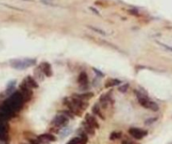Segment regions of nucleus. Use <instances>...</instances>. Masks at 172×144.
<instances>
[{
  "label": "nucleus",
  "instance_id": "f03ea898",
  "mask_svg": "<svg viewBox=\"0 0 172 144\" xmlns=\"http://www.w3.org/2000/svg\"><path fill=\"white\" fill-rule=\"evenodd\" d=\"M128 132H129V134L131 135L132 137H133L134 138H136V139L138 140L142 139L148 133L146 131H143V130L139 129V128H136V127L130 128L129 131H128Z\"/></svg>",
  "mask_w": 172,
  "mask_h": 144
},
{
  "label": "nucleus",
  "instance_id": "0eeeda50",
  "mask_svg": "<svg viewBox=\"0 0 172 144\" xmlns=\"http://www.w3.org/2000/svg\"><path fill=\"white\" fill-rule=\"evenodd\" d=\"M87 79H88V78H87L86 73H82L79 77V83L81 84H84L87 83Z\"/></svg>",
  "mask_w": 172,
  "mask_h": 144
},
{
  "label": "nucleus",
  "instance_id": "f257e3e1",
  "mask_svg": "<svg viewBox=\"0 0 172 144\" xmlns=\"http://www.w3.org/2000/svg\"><path fill=\"white\" fill-rule=\"evenodd\" d=\"M138 101L145 108L152 109V110H154V111H156V110L159 109V106H158V104L156 103L149 100L147 97L143 96L141 94H140V96H138Z\"/></svg>",
  "mask_w": 172,
  "mask_h": 144
},
{
  "label": "nucleus",
  "instance_id": "2eb2a0df",
  "mask_svg": "<svg viewBox=\"0 0 172 144\" xmlns=\"http://www.w3.org/2000/svg\"><path fill=\"white\" fill-rule=\"evenodd\" d=\"M159 45H161L162 46H164V47H165L166 49L170 50V51H172V47H171V46H168L165 45V44H162V43H159Z\"/></svg>",
  "mask_w": 172,
  "mask_h": 144
},
{
  "label": "nucleus",
  "instance_id": "9b49d317",
  "mask_svg": "<svg viewBox=\"0 0 172 144\" xmlns=\"http://www.w3.org/2000/svg\"><path fill=\"white\" fill-rule=\"evenodd\" d=\"M121 137V133H119V132H113V133H111V137H110V139L111 140H116L119 138Z\"/></svg>",
  "mask_w": 172,
  "mask_h": 144
},
{
  "label": "nucleus",
  "instance_id": "f3484780",
  "mask_svg": "<svg viewBox=\"0 0 172 144\" xmlns=\"http://www.w3.org/2000/svg\"><path fill=\"white\" fill-rule=\"evenodd\" d=\"M123 144H132L130 142H128V141H123Z\"/></svg>",
  "mask_w": 172,
  "mask_h": 144
},
{
  "label": "nucleus",
  "instance_id": "4468645a",
  "mask_svg": "<svg viewBox=\"0 0 172 144\" xmlns=\"http://www.w3.org/2000/svg\"><path fill=\"white\" fill-rule=\"evenodd\" d=\"M128 85H123V87L119 88L118 90H119V91H121V92H126L127 90H128Z\"/></svg>",
  "mask_w": 172,
  "mask_h": 144
},
{
  "label": "nucleus",
  "instance_id": "39448f33",
  "mask_svg": "<svg viewBox=\"0 0 172 144\" xmlns=\"http://www.w3.org/2000/svg\"><path fill=\"white\" fill-rule=\"evenodd\" d=\"M39 138L41 140L50 141V142H52V141H55V140H56V137H55L52 134H43L41 135V136H40Z\"/></svg>",
  "mask_w": 172,
  "mask_h": 144
},
{
  "label": "nucleus",
  "instance_id": "9d476101",
  "mask_svg": "<svg viewBox=\"0 0 172 144\" xmlns=\"http://www.w3.org/2000/svg\"><path fill=\"white\" fill-rule=\"evenodd\" d=\"M79 138H80V144H85L88 141V137L85 134L81 135V137Z\"/></svg>",
  "mask_w": 172,
  "mask_h": 144
},
{
  "label": "nucleus",
  "instance_id": "6e6552de",
  "mask_svg": "<svg viewBox=\"0 0 172 144\" xmlns=\"http://www.w3.org/2000/svg\"><path fill=\"white\" fill-rule=\"evenodd\" d=\"M119 84H121V81L117 79H111L109 80L107 82V84H106V87H112V86H116L118 85Z\"/></svg>",
  "mask_w": 172,
  "mask_h": 144
},
{
  "label": "nucleus",
  "instance_id": "f8f14e48",
  "mask_svg": "<svg viewBox=\"0 0 172 144\" xmlns=\"http://www.w3.org/2000/svg\"><path fill=\"white\" fill-rule=\"evenodd\" d=\"M68 144H80V138L79 137H75L72 139Z\"/></svg>",
  "mask_w": 172,
  "mask_h": 144
},
{
  "label": "nucleus",
  "instance_id": "ddd939ff",
  "mask_svg": "<svg viewBox=\"0 0 172 144\" xmlns=\"http://www.w3.org/2000/svg\"><path fill=\"white\" fill-rule=\"evenodd\" d=\"M92 111H93L94 114L98 115H100V116H101V114H100V108L97 107V105H95V106L94 107L93 109H92ZM101 117H102V116H101ZM102 118H103V117H102Z\"/></svg>",
  "mask_w": 172,
  "mask_h": 144
},
{
  "label": "nucleus",
  "instance_id": "20e7f679",
  "mask_svg": "<svg viewBox=\"0 0 172 144\" xmlns=\"http://www.w3.org/2000/svg\"><path fill=\"white\" fill-rule=\"evenodd\" d=\"M86 123L88 125H89L90 126H92L93 128H98L99 127V125L98 122L96 121V120L94 117L93 116H90V115H87V117H86Z\"/></svg>",
  "mask_w": 172,
  "mask_h": 144
},
{
  "label": "nucleus",
  "instance_id": "1a4fd4ad",
  "mask_svg": "<svg viewBox=\"0 0 172 144\" xmlns=\"http://www.w3.org/2000/svg\"><path fill=\"white\" fill-rule=\"evenodd\" d=\"M27 80H28V81H27V84H28L30 87H32V88H33V87L36 88V87L38 86L37 84L35 83V81L31 77H28V78H27Z\"/></svg>",
  "mask_w": 172,
  "mask_h": 144
},
{
  "label": "nucleus",
  "instance_id": "423d86ee",
  "mask_svg": "<svg viewBox=\"0 0 172 144\" xmlns=\"http://www.w3.org/2000/svg\"><path fill=\"white\" fill-rule=\"evenodd\" d=\"M42 70L44 72V73L47 76H51L52 75V68H51V66H50L49 63H43V68H42Z\"/></svg>",
  "mask_w": 172,
  "mask_h": 144
},
{
  "label": "nucleus",
  "instance_id": "7ed1b4c3",
  "mask_svg": "<svg viewBox=\"0 0 172 144\" xmlns=\"http://www.w3.org/2000/svg\"><path fill=\"white\" fill-rule=\"evenodd\" d=\"M68 122V118L66 117V115H58L56 118L53 120V123H54L56 126H63V125L67 124Z\"/></svg>",
  "mask_w": 172,
  "mask_h": 144
},
{
  "label": "nucleus",
  "instance_id": "dca6fc26",
  "mask_svg": "<svg viewBox=\"0 0 172 144\" xmlns=\"http://www.w3.org/2000/svg\"><path fill=\"white\" fill-rule=\"evenodd\" d=\"M93 70H94V72H95V73H98V74H97V75H100V77H103V76H104L103 73H102L101 72H99V71H98V70H97V69H95V68H94Z\"/></svg>",
  "mask_w": 172,
  "mask_h": 144
}]
</instances>
